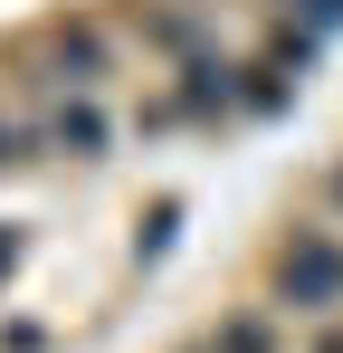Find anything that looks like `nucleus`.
I'll use <instances>...</instances> for the list:
<instances>
[{
  "mask_svg": "<svg viewBox=\"0 0 343 353\" xmlns=\"http://www.w3.org/2000/svg\"><path fill=\"white\" fill-rule=\"evenodd\" d=\"M286 10V29H305V39H334L343 29V0H277Z\"/></svg>",
  "mask_w": 343,
  "mask_h": 353,
  "instance_id": "1a4fd4ad",
  "label": "nucleus"
},
{
  "mask_svg": "<svg viewBox=\"0 0 343 353\" xmlns=\"http://www.w3.org/2000/svg\"><path fill=\"white\" fill-rule=\"evenodd\" d=\"M315 191H324V210L343 220V163H324V181H315Z\"/></svg>",
  "mask_w": 343,
  "mask_h": 353,
  "instance_id": "9b49d317",
  "label": "nucleus"
},
{
  "mask_svg": "<svg viewBox=\"0 0 343 353\" xmlns=\"http://www.w3.org/2000/svg\"><path fill=\"white\" fill-rule=\"evenodd\" d=\"M39 153H67V163H105L114 153V115L96 96H57L48 124H39Z\"/></svg>",
  "mask_w": 343,
  "mask_h": 353,
  "instance_id": "7ed1b4c3",
  "label": "nucleus"
},
{
  "mask_svg": "<svg viewBox=\"0 0 343 353\" xmlns=\"http://www.w3.org/2000/svg\"><path fill=\"white\" fill-rule=\"evenodd\" d=\"M114 67H124V48H114L96 19H57V29H48V67H39V86H48V96H96Z\"/></svg>",
  "mask_w": 343,
  "mask_h": 353,
  "instance_id": "f03ea898",
  "label": "nucleus"
},
{
  "mask_svg": "<svg viewBox=\"0 0 343 353\" xmlns=\"http://www.w3.org/2000/svg\"><path fill=\"white\" fill-rule=\"evenodd\" d=\"M172 105H181V124L238 115V67H229V58H191V67H181V86H172Z\"/></svg>",
  "mask_w": 343,
  "mask_h": 353,
  "instance_id": "20e7f679",
  "label": "nucleus"
},
{
  "mask_svg": "<svg viewBox=\"0 0 343 353\" xmlns=\"http://www.w3.org/2000/svg\"><path fill=\"white\" fill-rule=\"evenodd\" d=\"M10 258H19V239H10V230H0V277H10Z\"/></svg>",
  "mask_w": 343,
  "mask_h": 353,
  "instance_id": "ddd939ff",
  "label": "nucleus"
},
{
  "mask_svg": "<svg viewBox=\"0 0 343 353\" xmlns=\"http://www.w3.org/2000/svg\"><path fill=\"white\" fill-rule=\"evenodd\" d=\"M267 67H277L286 86H305V67H315V39H305V29H286V19H277V39H267Z\"/></svg>",
  "mask_w": 343,
  "mask_h": 353,
  "instance_id": "6e6552de",
  "label": "nucleus"
},
{
  "mask_svg": "<svg viewBox=\"0 0 343 353\" xmlns=\"http://www.w3.org/2000/svg\"><path fill=\"white\" fill-rule=\"evenodd\" d=\"M277 305L305 325H334L343 315V239L334 230H295L277 248Z\"/></svg>",
  "mask_w": 343,
  "mask_h": 353,
  "instance_id": "f257e3e1",
  "label": "nucleus"
},
{
  "mask_svg": "<svg viewBox=\"0 0 343 353\" xmlns=\"http://www.w3.org/2000/svg\"><path fill=\"white\" fill-rule=\"evenodd\" d=\"M286 96H295V86H286L267 58H258V67H238V115H277Z\"/></svg>",
  "mask_w": 343,
  "mask_h": 353,
  "instance_id": "0eeeda50",
  "label": "nucleus"
},
{
  "mask_svg": "<svg viewBox=\"0 0 343 353\" xmlns=\"http://www.w3.org/2000/svg\"><path fill=\"white\" fill-rule=\"evenodd\" d=\"M39 153V124H19V115H0V172H19Z\"/></svg>",
  "mask_w": 343,
  "mask_h": 353,
  "instance_id": "9d476101",
  "label": "nucleus"
},
{
  "mask_svg": "<svg viewBox=\"0 0 343 353\" xmlns=\"http://www.w3.org/2000/svg\"><path fill=\"white\" fill-rule=\"evenodd\" d=\"M210 353H277V325L248 305V315H220V334H210Z\"/></svg>",
  "mask_w": 343,
  "mask_h": 353,
  "instance_id": "423d86ee",
  "label": "nucleus"
},
{
  "mask_svg": "<svg viewBox=\"0 0 343 353\" xmlns=\"http://www.w3.org/2000/svg\"><path fill=\"white\" fill-rule=\"evenodd\" d=\"M143 39H153V48H163V58H220V48H210V10H200V0H163V10H153V19H143Z\"/></svg>",
  "mask_w": 343,
  "mask_h": 353,
  "instance_id": "39448f33",
  "label": "nucleus"
},
{
  "mask_svg": "<svg viewBox=\"0 0 343 353\" xmlns=\"http://www.w3.org/2000/svg\"><path fill=\"white\" fill-rule=\"evenodd\" d=\"M315 353H343V325H324V334H315Z\"/></svg>",
  "mask_w": 343,
  "mask_h": 353,
  "instance_id": "f8f14e48",
  "label": "nucleus"
},
{
  "mask_svg": "<svg viewBox=\"0 0 343 353\" xmlns=\"http://www.w3.org/2000/svg\"><path fill=\"white\" fill-rule=\"evenodd\" d=\"M200 353H210V344H200Z\"/></svg>",
  "mask_w": 343,
  "mask_h": 353,
  "instance_id": "4468645a",
  "label": "nucleus"
}]
</instances>
